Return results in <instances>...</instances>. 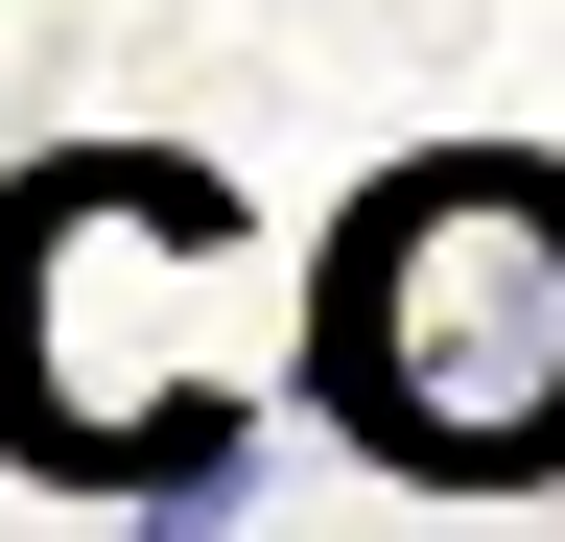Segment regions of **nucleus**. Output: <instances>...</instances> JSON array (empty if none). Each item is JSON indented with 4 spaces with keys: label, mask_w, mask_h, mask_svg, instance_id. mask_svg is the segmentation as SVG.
Returning <instances> with one entry per match:
<instances>
[{
    "label": "nucleus",
    "mask_w": 565,
    "mask_h": 542,
    "mask_svg": "<svg viewBox=\"0 0 565 542\" xmlns=\"http://www.w3.org/2000/svg\"><path fill=\"white\" fill-rule=\"evenodd\" d=\"M307 401L401 496H542L565 471V166L448 142V166L353 189L330 307H307Z\"/></svg>",
    "instance_id": "nucleus-1"
}]
</instances>
